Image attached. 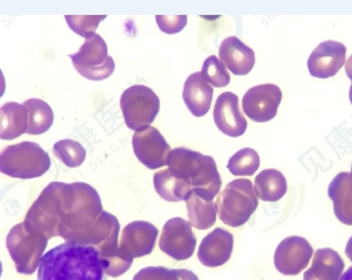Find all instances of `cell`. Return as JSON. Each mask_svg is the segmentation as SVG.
<instances>
[{
	"instance_id": "obj_1",
	"label": "cell",
	"mask_w": 352,
	"mask_h": 280,
	"mask_svg": "<svg viewBox=\"0 0 352 280\" xmlns=\"http://www.w3.org/2000/svg\"><path fill=\"white\" fill-rule=\"evenodd\" d=\"M38 280H107V273L95 246L65 241L44 254Z\"/></svg>"
},
{
	"instance_id": "obj_2",
	"label": "cell",
	"mask_w": 352,
	"mask_h": 280,
	"mask_svg": "<svg viewBox=\"0 0 352 280\" xmlns=\"http://www.w3.org/2000/svg\"><path fill=\"white\" fill-rule=\"evenodd\" d=\"M74 199V185L53 182L47 185L28 211L24 224L47 239L59 237L61 222L68 214Z\"/></svg>"
},
{
	"instance_id": "obj_3",
	"label": "cell",
	"mask_w": 352,
	"mask_h": 280,
	"mask_svg": "<svg viewBox=\"0 0 352 280\" xmlns=\"http://www.w3.org/2000/svg\"><path fill=\"white\" fill-rule=\"evenodd\" d=\"M168 166L191 191L204 198L212 200L221 189V177L212 157L186 148H176L170 153Z\"/></svg>"
},
{
	"instance_id": "obj_4",
	"label": "cell",
	"mask_w": 352,
	"mask_h": 280,
	"mask_svg": "<svg viewBox=\"0 0 352 280\" xmlns=\"http://www.w3.org/2000/svg\"><path fill=\"white\" fill-rule=\"evenodd\" d=\"M215 204L217 215L223 224L239 228L248 223L258 209V194L251 180L235 179L217 194Z\"/></svg>"
},
{
	"instance_id": "obj_5",
	"label": "cell",
	"mask_w": 352,
	"mask_h": 280,
	"mask_svg": "<svg viewBox=\"0 0 352 280\" xmlns=\"http://www.w3.org/2000/svg\"><path fill=\"white\" fill-rule=\"evenodd\" d=\"M50 165L49 154L33 142L9 145L0 154V171L10 178H39L50 169Z\"/></svg>"
},
{
	"instance_id": "obj_6",
	"label": "cell",
	"mask_w": 352,
	"mask_h": 280,
	"mask_svg": "<svg viewBox=\"0 0 352 280\" xmlns=\"http://www.w3.org/2000/svg\"><path fill=\"white\" fill-rule=\"evenodd\" d=\"M73 185L74 199L59 229V237L65 241H72L76 235L85 232L104 212L102 199L91 185L80 182Z\"/></svg>"
},
{
	"instance_id": "obj_7",
	"label": "cell",
	"mask_w": 352,
	"mask_h": 280,
	"mask_svg": "<svg viewBox=\"0 0 352 280\" xmlns=\"http://www.w3.org/2000/svg\"><path fill=\"white\" fill-rule=\"evenodd\" d=\"M47 241L45 235L28 229L24 222L13 226L8 234L7 248L18 273L30 275L36 272L47 250Z\"/></svg>"
},
{
	"instance_id": "obj_8",
	"label": "cell",
	"mask_w": 352,
	"mask_h": 280,
	"mask_svg": "<svg viewBox=\"0 0 352 280\" xmlns=\"http://www.w3.org/2000/svg\"><path fill=\"white\" fill-rule=\"evenodd\" d=\"M69 58L76 72L89 80L108 79L116 70V62L108 54L107 43L96 33L87 38L79 52L69 55Z\"/></svg>"
},
{
	"instance_id": "obj_9",
	"label": "cell",
	"mask_w": 352,
	"mask_h": 280,
	"mask_svg": "<svg viewBox=\"0 0 352 280\" xmlns=\"http://www.w3.org/2000/svg\"><path fill=\"white\" fill-rule=\"evenodd\" d=\"M120 108L128 128L136 131L155 120L160 110V99L149 87L133 85L122 93Z\"/></svg>"
},
{
	"instance_id": "obj_10",
	"label": "cell",
	"mask_w": 352,
	"mask_h": 280,
	"mask_svg": "<svg viewBox=\"0 0 352 280\" xmlns=\"http://www.w3.org/2000/svg\"><path fill=\"white\" fill-rule=\"evenodd\" d=\"M159 246L162 252L177 261L190 259L197 248V235L190 222L183 218L168 220L160 235Z\"/></svg>"
},
{
	"instance_id": "obj_11",
	"label": "cell",
	"mask_w": 352,
	"mask_h": 280,
	"mask_svg": "<svg viewBox=\"0 0 352 280\" xmlns=\"http://www.w3.org/2000/svg\"><path fill=\"white\" fill-rule=\"evenodd\" d=\"M133 149L138 160L148 169H159L168 165L171 148L163 134L154 127L136 130L133 136Z\"/></svg>"
},
{
	"instance_id": "obj_12",
	"label": "cell",
	"mask_w": 352,
	"mask_h": 280,
	"mask_svg": "<svg viewBox=\"0 0 352 280\" xmlns=\"http://www.w3.org/2000/svg\"><path fill=\"white\" fill-rule=\"evenodd\" d=\"M283 100V91L275 84H261L252 87L243 98L245 116L252 122L266 123L278 114V105Z\"/></svg>"
},
{
	"instance_id": "obj_13",
	"label": "cell",
	"mask_w": 352,
	"mask_h": 280,
	"mask_svg": "<svg viewBox=\"0 0 352 280\" xmlns=\"http://www.w3.org/2000/svg\"><path fill=\"white\" fill-rule=\"evenodd\" d=\"M314 255L312 246L302 237H289L278 244L274 264L283 275H298L305 269Z\"/></svg>"
},
{
	"instance_id": "obj_14",
	"label": "cell",
	"mask_w": 352,
	"mask_h": 280,
	"mask_svg": "<svg viewBox=\"0 0 352 280\" xmlns=\"http://www.w3.org/2000/svg\"><path fill=\"white\" fill-rule=\"evenodd\" d=\"M346 52L345 45L340 41H322L307 61L310 74L318 79H329L336 76L345 65Z\"/></svg>"
},
{
	"instance_id": "obj_15",
	"label": "cell",
	"mask_w": 352,
	"mask_h": 280,
	"mask_svg": "<svg viewBox=\"0 0 352 280\" xmlns=\"http://www.w3.org/2000/svg\"><path fill=\"white\" fill-rule=\"evenodd\" d=\"M214 122L217 129L231 138L241 137L248 129V122L239 107V96L231 91L220 94L214 107Z\"/></svg>"
},
{
	"instance_id": "obj_16",
	"label": "cell",
	"mask_w": 352,
	"mask_h": 280,
	"mask_svg": "<svg viewBox=\"0 0 352 280\" xmlns=\"http://www.w3.org/2000/svg\"><path fill=\"white\" fill-rule=\"evenodd\" d=\"M159 229L149 222L136 220L122 229L120 248L131 258H142L153 253Z\"/></svg>"
},
{
	"instance_id": "obj_17",
	"label": "cell",
	"mask_w": 352,
	"mask_h": 280,
	"mask_svg": "<svg viewBox=\"0 0 352 280\" xmlns=\"http://www.w3.org/2000/svg\"><path fill=\"white\" fill-rule=\"evenodd\" d=\"M232 250L234 235L225 229L217 228L201 240L197 258L205 267H221L230 260Z\"/></svg>"
},
{
	"instance_id": "obj_18",
	"label": "cell",
	"mask_w": 352,
	"mask_h": 280,
	"mask_svg": "<svg viewBox=\"0 0 352 280\" xmlns=\"http://www.w3.org/2000/svg\"><path fill=\"white\" fill-rule=\"evenodd\" d=\"M219 58L234 76H248L255 65L254 50L236 36L223 39L219 48Z\"/></svg>"
},
{
	"instance_id": "obj_19",
	"label": "cell",
	"mask_w": 352,
	"mask_h": 280,
	"mask_svg": "<svg viewBox=\"0 0 352 280\" xmlns=\"http://www.w3.org/2000/svg\"><path fill=\"white\" fill-rule=\"evenodd\" d=\"M214 96L212 85L206 82L201 72L189 76L184 85L183 99L190 113L197 118L206 116Z\"/></svg>"
},
{
	"instance_id": "obj_20",
	"label": "cell",
	"mask_w": 352,
	"mask_h": 280,
	"mask_svg": "<svg viewBox=\"0 0 352 280\" xmlns=\"http://www.w3.org/2000/svg\"><path fill=\"white\" fill-rule=\"evenodd\" d=\"M345 263L331 248L318 249L312 255L311 267L304 273V280H339Z\"/></svg>"
},
{
	"instance_id": "obj_21",
	"label": "cell",
	"mask_w": 352,
	"mask_h": 280,
	"mask_svg": "<svg viewBox=\"0 0 352 280\" xmlns=\"http://www.w3.org/2000/svg\"><path fill=\"white\" fill-rule=\"evenodd\" d=\"M329 198L332 200L336 218L345 226H352V175L342 171L329 185Z\"/></svg>"
},
{
	"instance_id": "obj_22",
	"label": "cell",
	"mask_w": 352,
	"mask_h": 280,
	"mask_svg": "<svg viewBox=\"0 0 352 280\" xmlns=\"http://www.w3.org/2000/svg\"><path fill=\"white\" fill-rule=\"evenodd\" d=\"M0 138L13 140L27 133L29 128V113L27 107L19 103L8 102L0 109Z\"/></svg>"
},
{
	"instance_id": "obj_23",
	"label": "cell",
	"mask_w": 352,
	"mask_h": 280,
	"mask_svg": "<svg viewBox=\"0 0 352 280\" xmlns=\"http://www.w3.org/2000/svg\"><path fill=\"white\" fill-rule=\"evenodd\" d=\"M119 233H120V224L116 215L108 212H102L93 226L85 232L76 235L72 241L93 246L98 249L109 240L118 238Z\"/></svg>"
},
{
	"instance_id": "obj_24",
	"label": "cell",
	"mask_w": 352,
	"mask_h": 280,
	"mask_svg": "<svg viewBox=\"0 0 352 280\" xmlns=\"http://www.w3.org/2000/svg\"><path fill=\"white\" fill-rule=\"evenodd\" d=\"M185 202L188 206L190 224L192 228L206 230L217 223V204L212 200L191 191Z\"/></svg>"
},
{
	"instance_id": "obj_25",
	"label": "cell",
	"mask_w": 352,
	"mask_h": 280,
	"mask_svg": "<svg viewBox=\"0 0 352 280\" xmlns=\"http://www.w3.org/2000/svg\"><path fill=\"white\" fill-rule=\"evenodd\" d=\"M154 186L160 198L171 203L185 202L191 193V188L183 179L176 177L173 171L168 169L157 171L154 175Z\"/></svg>"
},
{
	"instance_id": "obj_26",
	"label": "cell",
	"mask_w": 352,
	"mask_h": 280,
	"mask_svg": "<svg viewBox=\"0 0 352 280\" xmlns=\"http://www.w3.org/2000/svg\"><path fill=\"white\" fill-rule=\"evenodd\" d=\"M255 191L258 198L264 202H278L287 191V182L284 174L276 169H265L255 178Z\"/></svg>"
},
{
	"instance_id": "obj_27",
	"label": "cell",
	"mask_w": 352,
	"mask_h": 280,
	"mask_svg": "<svg viewBox=\"0 0 352 280\" xmlns=\"http://www.w3.org/2000/svg\"><path fill=\"white\" fill-rule=\"evenodd\" d=\"M29 113V128L28 134L39 136L52 128L54 122V113L52 107L41 99H28L24 103Z\"/></svg>"
},
{
	"instance_id": "obj_28",
	"label": "cell",
	"mask_w": 352,
	"mask_h": 280,
	"mask_svg": "<svg viewBox=\"0 0 352 280\" xmlns=\"http://www.w3.org/2000/svg\"><path fill=\"white\" fill-rule=\"evenodd\" d=\"M260 166L258 151L252 148H244L235 153L228 163V169L236 177H250L255 174Z\"/></svg>"
},
{
	"instance_id": "obj_29",
	"label": "cell",
	"mask_w": 352,
	"mask_h": 280,
	"mask_svg": "<svg viewBox=\"0 0 352 280\" xmlns=\"http://www.w3.org/2000/svg\"><path fill=\"white\" fill-rule=\"evenodd\" d=\"M55 158H58L61 163L68 168H78L85 162L87 151L82 144L72 140L63 139L55 143L53 147Z\"/></svg>"
},
{
	"instance_id": "obj_30",
	"label": "cell",
	"mask_w": 352,
	"mask_h": 280,
	"mask_svg": "<svg viewBox=\"0 0 352 280\" xmlns=\"http://www.w3.org/2000/svg\"><path fill=\"white\" fill-rule=\"evenodd\" d=\"M201 74L214 88H223L230 84V74L220 58L211 55L204 62Z\"/></svg>"
},
{
	"instance_id": "obj_31",
	"label": "cell",
	"mask_w": 352,
	"mask_h": 280,
	"mask_svg": "<svg viewBox=\"0 0 352 280\" xmlns=\"http://www.w3.org/2000/svg\"><path fill=\"white\" fill-rule=\"evenodd\" d=\"M107 19V15H67L65 21L69 28L85 39L95 34L96 29L102 21Z\"/></svg>"
},
{
	"instance_id": "obj_32",
	"label": "cell",
	"mask_w": 352,
	"mask_h": 280,
	"mask_svg": "<svg viewBox=\"0 0 352 280\" xmlns=\"http://www.w3.org/2000/svg\"><path fill=\"white\" fill-rule=\"evenodd\" d=\"M155 19L160 30L166 34H177L188 24L186 15H156Z\"/></svg>"
},
{
	"instance_id": "obj_33",
	"label": "cell",
	"mask_w": 352,
	"mask_h": 280,
	"mask_svg": "<svg viewBox=\"0 0 352 280\" xmlns=\"http://www.w3.org/2000/svg\"><path fill=\"white\" fill-rule=\"evenodd\" d=\"M133 280H180L176 269L165 267L144 268L135 274Z\"/></svg>"
},
{
	"instance_id": "obj_34",
	"label": "cell",
	"mask_w": 352,
	"mask_h": 280,
	"mask_svg": "<svg viewBox=\"0 0 352 280\" xmlns=\"http://www.w3.org/2000/svg\"><path fill=\"white\" fill-rule=\"evenodd\" d=\"M176 273L180 280H199L197 274L192 273L191 270L188 269H176Z\"/></svg>"
},
{
	"instance_id": "obj_35",
	"label": "cell",
	"mask_w": 352,
	"mask_h": 280,
	"mask_svg": "<svg viewBox=\"0 0 352 280\" xmlns=\"http://www.w3.org/2000/svg\"><path fill=\"white\" fill-rule=\"evenodd\" d=\"M345 72L346 76H349L350 80H351V87H350V102H351L352 104V55L346 61Z\"/></svg>"
},
{
	"instance_id": "obj_36",
	"label": "cell",
	"mask_w": 352,
	"mask_h": 280,
	"mask_svg": "<svg viewBox=\"0 0 352 280\" xmlns=\"http://www.w3.org/2000/svg\"><path fill=\"white\" fill-rule=\"evenodd\" d=\"M345 253L346 255H347V258H349L352 263V237L349 239V241H347V244H346Z\"/></svg>"
},
{
	"instance_id": "obj_37",
	"label": "cell",
	"mask_w": 352,
	"mask_h": 280,
	"mask_svg": "<svg viewBox=\"0 0 352 280\" xmlns=\"http://www.w3.org/2000/svg\"><path fill=\"white\" fill-rule=\"evenodd\" d=\"M339 280H352V267L349 268L345 273H342Z\"/></svg>"
},
{
	"instance_id": "obj_38",
	"label": "cell",
	"mask_w": 352,
	"mask_h": 280,
	"mask_svg": "<svg viewBox=\"0 0 352 280\" xmlns=\"http://www.w3.org/2000/svg\"><path fill=\"white\" fill-rule=\"evenodd\" d=\"M351 175H352V164H351Z\"/></svg>"
}]
</instances>
